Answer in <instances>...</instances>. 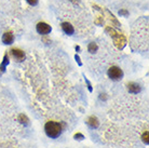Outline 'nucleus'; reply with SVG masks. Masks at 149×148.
<instances>
[{
	"label": "nucleus",
	"instance_id": "obj_1",
	"mask_svg": "<svg viewBox=\"0 0 149 148\" xmlns=\"http://www.w3.org/2000/svg\"><path fill=\"white\" fill-rule=\"evenodd\" d=\"M45 132L47 136L55 140L57 137L61 136V134L63 132V126L60 122H55V121H48L45 124Z\"/></svg>",
	"mask_w": 149,
	"mask_h": 148
},
{
	"label": "nucleus",
	"instance_id": "obj_2",
	"mask_svg": "<svg viewBox=\"0 0 149 148\" xmlns=\"http://www.w3.org/2000/svg\"><path fill=\"white\" fill-rule=\"evenodd\" d=\"M107 75L108 77L113 80V81H119L123 78V71L122 69L118 66H111L107 71Z\"/></svg>",
	"mask_w": 149,
	"mask_h": 148
},
{
	"label": "nucleus",
	"instance_id": "obj_3",
	"mask_svg": "<svg viewBox=\"0 0 149 148\" xmlns=\"http://www.w3.org/2000/svg\"><path fill=\"white\" fill-rule=\"evenodd\" d=\"M36 31L41 36H45L52 31V27L45 22H39L36 25Z\"/></svg>",
	"mask_w": 149,
	"mask_h": 148
},
{
	"label": "nucleus",
	"instance_id": "obj_4",
	"mask_svg": "<svg viewBox=\"0 0 149 148\" xmlns=\"http://www.w3.org/2000/svg\"><path fill=\"white\" fill-rule=\"evenodd\" d=\"M10 53H11L12 57L15 59V61H17V62H23L24 59H25V52L21 50L19 48H13L10 50Z\"/></svg>",
	"mask_w": 149,
	"mask_h": 148
},
{
	"label": "nucleus",
	"instance_id": "obj_5",
	"mask_svg": "<svg viewBox=\"0 0 149 148\" xmlns=\"http://www.w3.org/2000/svg\"><path fill=\"white\" fill-rule=\"evenodd\" d=\"M1 41L2 43L6 45H11L13 42H14V35L12 31H6V33L2 35V38H1Z\"/></svg>",
	"mask_w": 149,
	"mask_h": 148
},
{
	"label": "nucleus",
	"instance_id": "obj_6",
	"mask_svg": "<svg viewBox=\"0 0 149 148\" xmlns=\"http://www.w3.org/2000/svg\"><path fill=\"white\" fill-rule=\"evenodd\" d=\"M61 28H62V30L64 31V34L67 35V36H72L74 34V26L71 25L69 22H63L61 24Z\"/></svg>",
	"mask_w": 149,
	"mask_h": 148
},
{
	"label": "nucleus",
	"instance_id": "obj_7",
	"mask_svg": "<svg viewBox=\"0 0 149 148\" xmlns=\"http://www.w3.org/2000/svg\"><path fill=\"white\" fill-rule=\"evenodd\" d=\"M127 91L131 94H137L142 91V87L137 84L136 82H130V83H127Z\"/></svg>",
	"mask_w": 149,
	"mask_h": 148
},
{
	"label": "nucleus",
	"instance_id": "obj_8",
	"mask_svg": "<svg viewBox=\"0 0 149 148\" xmlns=\"http://www.w3.org/2000/svg\"><path fill=\"white\" fill-rule=\"evenodd\" d=\"M86 123H88V126H89L91 129H97V128L100 126V121H98V119H97L96 117H94V116L89 117Z\"/></svg>",
	"mask_w": 149,
	"mask_h": 148
},
{
	"label": "nucleus",
	"instance_id": "obj_9",
	"mask_svg": "<svg viewBox=\"0 0 149 148\" xmlns=\"http://www.w3.org/2000/svg\"><path fill=\"white\" fill-rule=\"evenodd\" d=\"M8 64H9V56H8V54H4L3 62H2V64L0 65V69H1V71H2V73H4V71H6V67H7Z\"/></svg>",
	"mask_w": 149,
	"mask_h": 148
},
{
	"label": "nucleus",
	"instance_id": "obj_10",
	"mask_svg": "<svg viewBox=\"0 0 149 148\" xmlns=\"http://www.w3.org/2000/svg\"><path fill=\"white\" fill-rule=\"evenodd\" d=\"M98 50V47H97V45L95 43V42H91V43H89V45H88V51L90 52V53H95V52Z\"/></svg>",
	"mask_w": 149,
	"mask_h": 148
},
{
	"label": "nucleus",
	"instance_id": "obj_11",
	"mask_svg": "<svg viewBox=\"0 0 149 148\" xmlns=\"http://www.w3.org/2000/svg\"><path fill=\"white\" fill-rule=\"evenodd\" d=\"M19 122L23 123V124H28V118H27L25 115H23V114H21V115L19 116Z\"/></svg>",
	"mask_w": 149,
	"mask_h": 148
},
{
	"label": "nucleus",
	"instance_id": "obj_12",
	"mask_svg": "<svg viewBox=\"0 0 149 148\" xmlns=\"http://www.w3.org/2000/svg\"><path fill=\"white\" fill-rule=\"evenodd\" d=\"M26 2L28 4H30V6H33V7H35V6H37L38 2H39V0H26Z\"/></svg>",
	"mask_w": 149,
	"mask_h": 148
},
{
	"label": "nucleus",
	"instance_id": "obj_13",
	"mask_svg": "<svg viewBox=\"0 0 149 148\" xmlns=\"http://www.w3.org/2000/svg\"><path fill=\"white\" fill-rule=\"evenodd\" d=\"M74 138L76 140V141H77V140H78V141H82V140L84 138V136H83L82 134H80V133H77V134H76V135L74 136Z\"/></svg>",
	"mask_w": 149,
	"mask_h": 148
},
{
	"label": "nucleus",
	"instance_id": "obj_14",
	"mask_svg": "<svg viewBox=\"0 0 149 148\" xmlns=\"http://www.w3.org/2000/svg\"><path fill=\"white\" fill-rule=\"evenodd\" d=\"M143 141L145 142L146 144H148V132H145L143 135Z\"/></svg>",
	"mask_w": 149,
	"mask_h": 148
},
{
	"label": "nucleus",
	"instance_id": "obj_15",
	"mask_svg": "<svg viewBox=\"0 0 149 148\" xmlns=\"http://www.w3.org/2000/svg\"><path fill=\"white\" fill-rule=\"evenodd\" d=\"M84 79H86V82L88 83V89H89V91H90V92H92V91H93V89H92V85H91L90 81L88 80V79H86V78H84Z\"/></svg>",
	"mask_w": 149,
	"mask_h": 148
},
{
	"label": "nucleus",
	"instance_id": "obj_16",
	"mask_svg": "<svg viewBox=\"0 0 149 148\" xmlns=\"http://www.w3.org/2000/svg\"><path fill=\"white\" fill-rule=\"evenodd\" d=\"M119 14H120V15H124V16H127V15H129V12H127V10H120V11H119Z\"/></svg>",
	"mask_w": 149,
	"mask_h": 148
},
{
	"label": "nucleus",
	"instance_id": "obj_17",
	"mask_svg": "<svg viewBox=\"0 0 149 148\" xmlns=\"http://www.w3.org/2000/svg\"><path fill=\"white\" fill-rule=\"evenodd\" d=\"M74 59H76V61H77V62H78L79 66H81V65H82V63H81V61H80V57H79V55H77V54H76V55H74Z\"/></svg>",
	"mask_w": 149,
	"mask_h": 148
},
{
	"label": "nucleus",
	"instance_id": "obj_18",
	"mask_svg": "<svg viewBox=\"0 0 149 148\" xmlns=\"http://www.w3.org/2000/svg\"><path fill=\"white\" fill-rule=\"evenodd\" d=\"M74 49H76V51H80V47H79V45H76Z\"/></svg>",
	"mask_w": 149,
	"mask_h": 148
}]
</instances>
